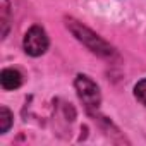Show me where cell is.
I'll return each instance as SVG.
<instances>
[{"instance_id": "obj_1", "label": "cell", "mask_w": 146, "mask_h": 146, "mask_svg": "<svg viewBox=\"0 0 146 146\" xmlns=\"http://www.w3.org/2000/svg\"><path fill=\"white\" fill-rule=\"evenodd\" d=\"M64 24H65L67 31L74 36L83 46H86L93 55H96L102 60H107L110 64H115V62L122 60L120 53L117 52V48L113 45H110L105 38H102L98 33H95L91 28H88L86 24H83L76 17L65 16L64 17Z\"/></svg>"}, {"instance_id": "obj_2", "label": "cell", "mask_w": 146, "mask_h": 146, "mask_svg": "<svg viewBox=\"0 0 146 146\" xmlns=\"http://www.w3.org/2000/svg\"><path fill=\"white\" fill-rule=\"evenodd\" d=\"M74 90H76L79 100L83 102L86 113L90 117L95 115L102 105V91H100V86L96 84V81H93L86 74H78L74 78Z\"/></svg>"}, {"instance_id": "obj_3", "label": "cell", "mask_w": 146, "mask_h": 146, "mask_svg": "<svg viewBox=\"0 0 146 146\" xmlns=\"http://www.w3.org/2000/svg\"><path fill=\"white\" fill-rule=\"evenodd\" d=\"M48 46H50V38H48L46 31L40 24H33L26 31V35L23 38L24 53L29 55V57H33V58H36V57L45 55L46 50H48Z\"/></svg>"}, {"instance_id": "obj_4", "label": "cell", "mask_w": 146, "mask_h": 146, "mask_svg": "<svg viewBox=\"0 0 146 146\" xmlns=\"http://www.w3.org/2000/svg\"><path fill=\"white\" fill-rule=\"evenodd\" d=\"M23 74L21 70L14 69V67H5L0 72V86H2L4 91H14V90H19L23 86Z\"/></svg>"}, {"instance_id": "obj_5", "label": "cell", "mask_w": 146, "mask_h": 146, "mask_svg": "<svg viewBox=\"0 0 146 146\" xmlns=\"http://www.w3.org/2000/svg\"><path fill=\"white\" fill-rule=\"evenodd\" d=\"M0 26H2V40H5L11 29V0H0Z\"/></svg>"}, {"instance_id": "obj_6", "label": "cell", "mask_w": 146, "mask_h": 146, "mask_svg": "<svg viewBox=\"0 0 146 146\" xmlns=\"http://www.w3.org/2000/svg\"><path fill=\"white\" fill-rule=\"evenodd\" d=\"M12 125H14V113L5 105H2L0 107V134H7Z\"/></svg>"}, {"instance_id": "obj_7", "label": "cell", "mask_w": 146, "mask_h": 146, "mask_svg": "<svg viewBox=\"0 0 146 146\" xmlns=\"http://www.w3.org/2000/svg\"><path fill=\"white\" fill-rule=\"evenodd\" d=\"M134 98L141 103V105H144L146 107V78H143V79H139L136 84H134Z\"/></svg>"}]
</instances>
